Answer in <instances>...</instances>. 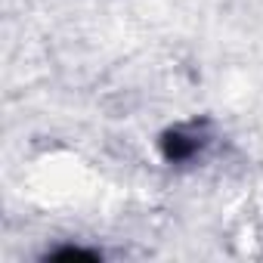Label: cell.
Instances as JSON below:
<instances>
[{
  "label": "cell",
  "mask_w": 263,
  "mask_h": 263,
  "mask_svg": "<svg viewBox=\"0 0 263 263\" xmlns=\"http://www.w3.org/2000/svg\"><path fill=\"white\" fill-rule=\"evenodd\" d=\"M161 149H164V158L167 161H186L198 149V143L192 137H186V134H167L164 143H161Z\"/></svg>",
  "instance_id": "obj_1"
}]
</instances>
